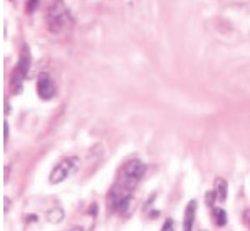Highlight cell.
I'll return each mask as SVG.
<instances>
[{
    "mask_svg": "<svg viewBox=\"0 0 250 231\" xmlns=\"http://www.w3.org/2000/svg\"><path fill=\"white\" fill-rule=\"evenodd\" d=\"M45 24L52 34H59L72 24L71 10L67 9L64 0H54L45 14Z\"/></svg>",
    "mask_w": 250,
    "mask_h": 231,
    "instance_id": "cell-1",
    "label": "cell"
},
{
    "mask_svg": "<svg viewBox=\"0 0 250 231\" xmlns=\"http://www.w3.org/2000/svg\"><path fill=\"white\" fill-rule=\"evenodd\" d=\"M195 216H197V201L191 199V201H188L183 213V231H193Z\"/></svg>",
    "mask_w": 250,
    "mask_h": 231,
    "instance_id": "cell-6",
    "label": "cell"
},
{
    "mask_svg": "<svg viewBox=\"0 0 250 231\" xmlns=\"http://www.w3.org/2000/svg\"><path fill=\"white\" fill-rule=\"evenodd\" d=\"M161 231H175V221H173L171 218H167L163 223V228H161Z\"/></svg>",
    "mask_w": 250,
    "mask_h": 231,
    "instance_id": "cell-11",
    "label": "cell"
},
{
    "mask_svg": "<svg viewBox=\"0 0 250 231\" xmlns=\"http://www.w3.org/2000/svg\"><path fill=\"white\" fill-rule=\"evenodd\" d=\"M215 201H218L217 192H215V190H208V191H207V194H205V203H207V206L213 210V208H215Z\"/></svg>",
    "mask_w": 250,
    "mask_h": 231,
    "instance_id": "cell-10",
    "label": "cell"
},
{
    "mask_svg": "<svg viewBox=\"0 0 250 231\" xmlns=\"http://www.w3.org/2000/svg\"><path fill=\"white\" fill-rule=\"evenodd\" d=\"M81 168V159L78 156H69L66 159H62L59 164H56L49 176V183L51 184H59L62 181H66L69 176L76 174Z\"/></svg>",
    "mask_w": 250,
    "mask_h": 231,
    "instance_id": "cell-3",
    "label": "cell"
},
{
    "mask_svg": "<svg viewBox=\"0 0 250 231\" xmlns=\"http://www.w3.org/2000/svg\"><path fill=\"white\" fill-rule=\"evenodd\" d=\"M69 231H83V228H79V226H74V228H71Z\"/></svg>",
    "mask_w": 250,
    "mask_h": 231,
    "instance_id": "cell-15",
    "label": "cell"
},
{
    "mask_svg": "<svg viewBox=\"0 0 250 231\" xmlns=\"http://www.w3.org/2000/svg\"><path fill=\"white\" fill-rule=\"evenodd\" d=\"M10 2H12V0H10Z\"/></svg>",
    "mask_w": 250,
    "mask_h": 231,
    "instance_id": "cell-17",
    "label": "cell"
},
{
    "mask_svg": "<svg viewBox=\"0 0 250 231\" xmlns=\"http://www.w3.org/2000/svg\"><path fill=\"white\" fill-rule=\"evenodd\" d=\"M37 94L42 101H51L56 96V84L45 72L39 74V79H37Z\"/></svg>",
    "mask_w": 250,
    "mask_h": 231,
    "instance_id": "cell-5",
    "label": "cell"
},
{
    "mask_svg": "<svg viewBox=\"0 0 250 231\" xmlns=\"http://www.w3.org/2000/svg\"><path fill=\"white\" fill-rule=\"evenodd\" d=\"M37 2H39V0H29V5H27V12H32L34 9H37Z\"/></svg>",
    "mask_w": 250,
    "mask_h": 231,
    "instance_id": "cell-12",
    "label": "cell"
},
{
    "mask_svg": "<svg viewBox=\"0 0 250 231\" xmlns=\"http://www.w3.org/2000/svg\"><path fill=\"white\" fill-rule=\"evenodd\" d=\"M64 219V211H62V208H59V206H56V208H52V210H49V213H47V221L51 223V225H59L61 221Z\"/></svg>",
    "mask_w": 250,
    "mask_h": 231,
    "instance_id": "cell-8",
    "label": "cell"
},
{
    "mask_svg": "<svg viewBox=\"0 0 250 231\" xmlns=\"http://www.w3.org/2000/svg\"><path fill=\"white\" fill-rule=\"evenodd\" d=\"M200 231H205V230H200Z\"/></svg>",
    "mask_w": 250,
    "mask_h": 231,
    "instance_id": "cell-16",
    "label": "cell"
},
{
    "mask_svg": "<svg viewBox=\"0 0 250 231\" xmlns=\"http://www.w3.org/2000/svg\"><path fill=\"white\" fill-rule=\"evenodd\" d=\"M29 69H30V51L25 45L21 52V59H19L17 65H15L12 71V76H10V87H12L14 94H21L22 92V84H24Z\"/></svg>",
    "mask_w": 250,
    "mask_h": 231,
    "instance_id": "cell-4",
    "label": "cell"
},
{
    "mask_svg": "<svg viewBox=\"0 0 250 231\" xmlns=\"http://www.w3.org/2000/svg\"><path fill=\"white\" fill-rule=\"evenodd\" d=\"M146 166L143 161L140 159H129L128 163H125V166L119 171V178L116 183H119L121 186H125L126 190L133 191L138 186V183L141 181V178L145 176Z\"/></svg>",
    "mask_w": 250,
    "mask_h": 231,
    "instance_id": "cell-2",
    "label": "cell"
},
{
    "mask_svg": "<svg viewBox=\"0 0 250 231\" xmlns=\"http://www.w3.org/2000/svg\"><path fill=\"white\" fill-rule=\"evenodd\" d=\"M213 190H215V192H217V196H218V201L224 203L227 199V196H229V183H227L224 178H217V179H215Z\"/></svg>",
    "mask_w": 250,
    "mask_h": 231,
    "instance_id": "cell-7",
    "label": "cell"
},
{
    "mask_svg": "<svg viewBox=\"0 0 250 231\" xmlns=\"http://www.w3.org/2000/svg\"><path fill=\"white\" fill-rule=\"evenodd\" d=\"M244 216H245V223H247V226L250 228V210L245 211V214H244Z\"/></svg>",
    "mask_w": 250,
    "mask_h": 231,
    "instance_id": "cell-14",
    "label": "cell"
},
{
    "mask_svg": "<svg viewBox=\"0 0 250 231\" xmlns=\"http://www.w3.org/2000/svg\"><path fill=\"white\" fill-rule=\"evenodd\" d=\"M7 139H9V124L3 122V141L7 142Z\"/></svg>",
    "mask_w": 250,
    "mask_h": 231,
    "instance_id": "cell-13",
    "label": "cell"
},
{
    "mask_svg": "<svg viewBox=\"0 0 250 231\" xmlns=\"http://www.w3.org/2000/svg\"><path fill=\"white\" fill-rule=\"evenodd\" d=\"M211 213H213L215 225L217 226H225L227 225V211L224 210V208H213Z\"/></svg>",
    "mask_w": 250,
    "mask_h": 231,
    "instance_id": "cell-9",
    "label": "cell"
}]
</instances>
